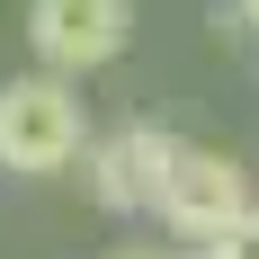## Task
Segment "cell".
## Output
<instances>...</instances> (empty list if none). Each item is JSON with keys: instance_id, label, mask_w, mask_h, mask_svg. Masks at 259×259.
Listing matches in <instances>:
<instances>
[{"instance_id": "obj_1", "label": "cell", "mask_w": 259, "mask_h": 259, "mask_svg": "<svg viewBox=\"0 0 259 259\" xmlns=\"http://www.w3.org/2000/svg\"><path fill=\"white\" fill-rule=\"evenodd\" d=\"M99 143V134L80 125V90L54 72H18L0 80V170H63V161H80Z\"/></svg>"}, {"instance_id": "obj_2", "label": "cell", "mask_w": 259, "mask_h": 259, "mask_svg": "<svg viewBox=\"0 0 259 259\" xmlns=\"http://www.w3.org/2000/svg\"><path fill=\"white\" fill-rule=\"evenodd\" d=\"M250 179H241L233 152H206V143H179V161H170V179H161V224L188 241H224L233 224H250Z\"/></svg>"}, {"instance_id": "obj_3", "label": "cell", "mask_w": 259, "mask_h": 259, "mask_svg": "<svg viewBox=\"0 0 259 259\" xmlns=\"http://www.w3.org/2000/svg\"><path fill=\"white\" fill-rule=\"evenodd\" d=\"M125 27H134V0H27V45L54 80H80L125 54Z\"/></svg>"}, {"instance_id": "obj_4", "label": "cell", "mask_w": 259, "mask_h": 259, "mask_svg": "<svg viewBox=\"0 0 259 259\" xmlns=\"http://www.w3.org/2000/svg\"><path fill=\"white\" fill-rule=\"evenodd\" d=\"M170 161H179V143L161 125H116L99 134L90 152H80V170H90V197H99L107 214H134V206H161V179H170Z\"/></svg>"}, {"instance_id": "obj_5", "label": "cell", "mask_w": 259, "mask_h": 259, "mask_svg": "<svg viewBox=\"0 0 259 259\" xmlns=\"http://www.w3.org/2000/svg\"><path fill=\"white\" fill-rule=\"evenodd\" d=\"M206 259H259V214H250V224H233V233L214 241V250H206Z\"/></svg>"}, {"instance_id": "obj_6", "label": "cell", "mask_w": 259, "mask_h": 259, "mask_svg": "<svg viewBox=\"0 0 259 259\" xmlns=\"http://www.w3.org/2000/svg\"><path fill=\"white\" fill-rule=\"evenodd\" d=\"M233 9H241V27H259V0H233Z\"/></svg>"}, {"instance_id": "obj_7", "label": "cell", "mask_w": 259, "mask_h": 259, "mask_svg": "<svg viewBox=\"0 0 259 259\" xmlns=\"http://www.w3.org/2000/svg\"><path fill=\"white\" fill-rule=\"evenodd\" d=\"M107 259H152V250H107Z\"/></svg>"}]
</instances>
